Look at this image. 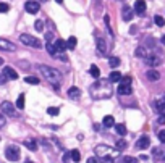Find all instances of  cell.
I'll list each match as a JSON object with an SVG mask.
<instances>
[{
    "label": "cell",
    "mask_w": 165,
    "mask_h": 163,
    "mask_svg": "<svg viewBox=\"0 0 165 163\" xmlns=\"http://www.w3.org/2000/svg\"><path fill=\"white\" fill-rule=\"evenodd\" d=\"M91 95L94 99H109L112 95V86L110 81L105 79H95V82L91 86Z\"/></svg>",
    "instance_id": "1"
},
{
    "label": "cell",
    "mask_w": 165,
    "mask_h": 163,
    "mask_svg": "<svg viewBox=\"0 0 165 163\" xmlns=\"http://www.w3.org/2000/svg\"><path fill=\"white\" fill-rule=\"evenodd\" d=\"M37 68H39V71H41L42 78H47V81L50 84H54L55 89H58V82H60L62 78H63L62 73L58 70H55V68H52V66H49V65H39Z\"/></svg>",
    "instance_id": "2"
},
{
    "label": "cell",
    "mask_w": 165,
    "mask_h": 163,
    "mask_svg": "<svg viewBox=\"0 0 165 163\" xmlns=\"http://www.w3.org/2000/svg\"><path fill=\"white\" fill-rule=\"evenodd\" d=\"M94 152H95L97 158H102L107 163H112V160L118 155V150H115V149H112L109 146H97L94 149Z\"/></svg>",
    "instance_id": "3"
},
{
    "label": "cell",
    "mask_w": 165,
    "mask_h": 163,
    "mask_svg": "<svg viewBox=\"0 0 165 163\" xmlns=\"http://www.w3.org/2000/svg\"><path fill=\"white\" fill-rule=\"evenodd\" d=\"M19 41H21L24 45L34 47V49H41V47H42V42L39 41L37 37L31 36V34H21V36H19Z\"/></svg>",
    "instance_id": "4"
},
{
    "label": "cell",
    "mask_w": 165,
    "mask_h": 163,
    "mask_svg": "<svg viewBox=\"0 0 165 163\" xmlns=\"http://www.w3.org/2000/svg\"><path fill=\"white\" fill-rule=\"evenodd\" d=\"M116 92H118L120 95H130L131 94V78L130 76H121V79H120V86H118V89H116Z\"/></svg>",
    "instance_id": "5"
},
{
    "label": "cell",
    "mask_w": 165,
    "mask_h": 163,
    "mask_svg": "<svg viewBox=\"0 0 165 163\" xmlns=\"http://www.w3.org/2000/svg\"><path fill=\"white\" fill-rule=\"evenodd\" d=\"M19 147L18 146H15V144H12V146H7V149H5V157H7V160H10V161H18L19 160Z\"/></svg>",
    "instance_id": "6"
},
{
    "label": "cell",
    "mask_w": 165,
    "mask_h": 163,
    "mask_svg": "<svg viewBox=\"0 0 165 163\" xmlns=\"http://www.w3.org/2000/svg\"><path fill=\"white\" fill-rule=\"evenodd\" d=\"M24 10L29 15H36L39 10H41V5H39V2H36V0H28V2L24 3Z\"/></svg>",
    "instance_id": "7"
},
{
    "label": "cell",
    "mask_w": 165,
    "mask_h": 163,
    "mask_svg": "<svg viewBox=\"0 0 165 163\" xmlns=\"http://www.w3.org/2000/svg\"><path fill=\"white\" fill-rule=\"evenodd\" d=\"M0 50H5V52H15L16 50V45L13 42H10L7 39H0Z\"/></svg>",
    "instance_id": "8"
},
{
    "label": "cell",
    "mask_w": 165,
    "mask_h": 163,
    "mask_svg": "<svg viewBox=\"0 0 165 163\" xmlns=\"http://www.w3.org/2000/svg\"><path fill=\"white\" fill-rule=\"evenodd\" d=\"M0 108H2V111L5 115H8V116H15V105L10 103V102H3L2 105H0Z\"/></svg>",
    "instance_id": "9"
},
{
    "label": "cell",
    "mask_w": 165,
    "mask_h": 163,
    "mask_svg": "<svg viewBox=\"0 0 165 163\" xmlns=\"http://www.w3.org/2000/svg\"><path fill=\"white\" fill-rule=\"evenodd\" d=\"M144 60H146V63H147L149 66H159L160 65V57L159 55H154V53H149Z\"/></svg>",
    "instance_id": "10"
},
{
    "label": "cell",
    "mask_w": 165,
    "mask_h": 163,
    "mask_svg": "<svg viewBox=\"0 0 165 163\" xmlns=\"http://www.w3.org/2000/svg\"><path fill=\"white\" fill-rule=\"evenodd\" d=\"M149 146H151V139H149L147 136H141V137L138 139V142H136V147H138V149H141V150L147 149Z\"/></svg>",
    "instance_id": "11"
},
{
    "label": "cell",
    "mask_w": 165,
    "mask_h": 163,
    "mask_svg": "<svg viewBox=\"0 0 165 163\" xmlns=\"http://www.w3.org/2000/svg\"><path fill=\"white\" fill-rule=\"evenodd\" d=\"M3 74H5L7 79H12V81H16L18 79V73L13 68H10V66H5V68H3Z\"/></svg>",
    "instance_id": "12"
},
{
    "label": "cell",
    "mask_w": 165,
    "mask_h": 163,
    "mask_svg": "<svg viewBox=\"0 0 165 163\" xmlns=\"http://www.w3.org/2000/svg\"><path fill=\"white\" fill-rule=\"evenodd\" d=\"M95 45H97V52H99V55H105L107 45H105V41L102 39V37H97L95 39Z\"/></svg>",
    "instance_id": "13"
},
{
    "label": "cell",
    "mask_w": 165,
    "mask_h": 163,
    "mask_svg": "<svg viewBox=\"0 0 165 163\" xmlns=\"http://www.w3.org/2000/svg\"><path fill=\"white\" fill-rule=\"evenodd\" d=\"M144 12H146V2H144V0H136V3H134V13L144 15Z\"/></svg>",
    "instance_id": "14"
},
{
    "label": "cell",
    "mask_w": 165,
    "mask_h": 163,
    "mask_svg": "<svg viewBox=\"0 0 165 163\" xmlns=\"http://www.w3.org/2000/svg\"><path fill=\"white\" fill-rule=\"evenodd\" d=\"M154 108H155V111H157L159 115L165 116V102L163 100H155L154 102Z\"/></svg>",
    "instance_id": "15"
},
{
    "label": "cell",
    "mask_w": 165,
    "mask_h": 163,
    "mask_svg": "<svg viewBox=\"0 0 165 163\" xmlns=\"http://www.w3.org/2000/svg\"><path fill=\"white\" fill-rule=\"evenodd\" d=\"M123 20L125 21H131L133 20V10H131L128 5L123 7Z\"/></svg>",
    "instance_id": "16"
},
{
    "label": "cell",
    "mask_w": 165,
    "mask_h": 163,
    "mask_svg": "<svg viewBox=\"0 0 165 163\" xmlns=\"http://www.w3.org/2000/svg\"><path fill=\"white\" fill-rule=\"evenodd\" d=\"M68 97L70 99H80L81 97V91L76 87V86H73V87H70V91H68Z\"/></svg>",
    "instance_id": "17"
},
{
    "label": "cell",
    "mask_w": 165,
    "mask_h": 163,
    "mask_svg": "<svg viewBox=\"0 0 165 163\" xmlns=\"http://www.w3.org/2000/svg\"><path fill=\"white\" fill-rule=\"evenodd\" d=\"M146 78H147L149 81H159L160 74H159V71H155V70H149L147 73H146Z\"/></svg>",
    "instance_id": "18"
},
{
    "label": "cell",
    "mask_w": 165,
    "mask_h": 163,
    "mask_svg": "<svg viewBox=\"0 0 165 163\" xmlns=\"http://www.w3.org/2000/svg\"><path fill=\"white\" fill-rule=\"evenodd\" d=\"M54 45H55V49H57V53H58V52H65V50H66V42H63L62 39L55 41ZM57 57H58V55H57Z\"/></svg>",
    "instance_id": "19"
},
{
    "label": "cell",
    "mask_w": 165,
    "mask_h": 163,
    "mask_svg": "<svg viewBox=\"0 0 165 163\" xmlns=\"http://www.w3.org/2000/svg\"><path fill=\"white\" fill-rule=\"evenodd\" d=\"M102 124H104L105 128H112V126H115V120H113V116H110V115H107V116H104Z\"/></svg>",
    "instance_id": "20"
},
{
    "label": "cell",
    "mask_w": 165,
    "mask_h": 163,
    "mask_svg": "<svg viewBox=\"0 0 165 163\" xmlns=\"http://www.w3.org/2000/svg\"><path fill=\"white\" fill-rule=\"evenodd\" d=\"M24 102H26L24 94H19V95H18V99H16V108L23 110V108H24Z\"/></svg>",
    "instance_id": "21"
},
{
    "label": "cell",
    "mask_w": 165,
    "mask_h": 163,
    "mask_svg": "<svg viewBox=\"0 0 165 163\" xmlns=\"http://www.w3.org/2000/svg\"><path fill=\"white\" fill-rule=\"evenodd\" d=\"M120 79H121V74L118 71H112L110 76H109V81L110 82H120Z\"/></svg>",
    "instance_id": "22"
},
{
    "label": "cell",
    "mask_w": 165,
    "mask_h": 163,
    "mask_svg": "<svg viewBox=\"0 0 165 163\" xmlns=\"http://www.w3.org/2000/svg\"><path fill=\"white\" fill-rule=\"evenodd\" d=\"M24 147H28L29 150H33V152H34V150L37 149V142L33 141V139H26V141H24Z\"/></svg>",
    "instance_id": "23"
},
{
    "label": "cell",
    "mask_w": 165,
    "mask_h": 163,
    "mask_svg": "<svg viewBox=\"0 0 165 163\" xmlns=\"http://www.w3.org/2000/svg\"><path fill=\"white\" fill-rule=\"evenodd\" d=\"M76 44H78V41H76V37L75 36H71V37H68V41H66V49H70V50H73L75 47H76Z\"/></svg>",
    "instance_id": "24"
},
{
    "label": "cell",
    "mask_w": 165,
    "mask_h": 163,
    "mask_svg": "<svg viewBox=\"0 0 165 163\" xmlns=\"http://www.w3.org/2000/svg\"><path fill=\"white\" fill-rule=\"evenodd\" d=\"M89 73H91V76H92V78H95V79H99V78H101V71H99V68H97L95 65H91Z\"/></svg>",
    "instance_id": "25"
},
{
    "label": "cell",
    "mask_w": 165,
    "mask_h": 163,
    "mask_svg": "<svg viewBox=\"0 0 165 163\" xmlns=\"http://www.w3.org/2000/svg\"><path fill=\"white\" fill-rule=\"evenodd\" d=\"M70 158L73 160V161H80L81 160V153H80V150H76V149H73L71 152H70Z\"/></svg>",
    "instance_id": "26"
},
{
    "label": "cell",
    "mask_w": 165,
    "mask_h": 163,
    "mask_svg": "<svg viewBox=\"0 0 165 163\" xmlns=\"http://www.w3.org/2000/svg\"><path fill=\"white\" fill-rule=\"evenodd\" d=\"M149 55V52L144 49V47H138L136 49V57H141V58H146V57Z\"/></svg>",
    "instance_id": "27"
},
{
    "label": "cell",
    "mask_w": 165,
    "mask_h": 163,
    "mask_svg": "<svg viewBox=\"0 0 165 163\" xmlns=\"http://www.w3.org/2000/svg\"><path fill=\"white\" fill-rule=\"evenodd\" d=\"M115 131H116V134H120V136H125L126 134V126L125 124H115Z\"/></svg>",
    "instance_id": "28"
},
{
    "label": "cell",
    "mask_w": 165,
    "mask_h": 163,
    "mask_svg": "<svg viewBox=\"0 0 165 163\" xmlns=\"http://www.w3.org/2000/svg\"><path fill=\"white\" fill-rule=\"evenodd\" d=\"M109 65L112 66V68L120 66V58H118V57H110V58H109Z\"/></svg>",
    "instance_id": "29"
},
{
    "label": "cell",
    "mask_w": 165,
    "mask_h": 163,
    "mask_svg": "<svg viewBox=\"0 0 165 163\" xmlns=\"http://www.w3.org/2000/svg\"><path fill=\"white\" fill-rule=\"evenodd\" d=\"M24 81L28 84H39V82H41V79L36 78V76H28V78H24Z\"/></svg>",
    "instance_id": "30"
},
{
    "label": "cell",
    "mask_w": 165,
    "mask_h": 163,
    "mask_svg": "<svg viewBox=\"0 0 165 163\" xmlns=\"http://www.w3.org/2000/svg\"><path fill=\"white\" fill-rule=\"evenodd\" d=\"M152 153H154V157L157 158V160H160L162 157H165V155H163V150H162V149H159V147H155Z\"/></svg>",
    "instance_id": "31"
},
{
    "label": "cell",
    "mask_w": 165,
    "mask_h": 163,
    "mask_svg": "<svg viewBox=\"0 0 165 163\" xmlns=\"http://www.w3.org/2000/svg\"><path fill=\"white\" fill-rule=\"evenodd\" d=\"M34 29H36L37 32H42V31H44V23H42L41 20H37V21L34 23Z\"/></svg>",
    "instance_id": "32"
},
{
    "label": "cell",
    "mask_w": 165,
    "mask_h": 163,
    "mask_svg": "<svg viewBox=\"0 0 165 163\" xmlns=\"http://www.w3.org/2000/svg\"><path fill=\"white\" fill-rule=\"evenodd\" d=\"M154 21H155V24H157V26H165V20H163L160 15H155L154 16Z\"/></svg>",
    "instance_id": "33"
},
{
    "label": "cell",
    "mask_w": 165,
    "mask_h": 163,
    "mask_svg": "<svg viewBox=\"0 0 165 163\" xmlns=\"http://www.w3.org/2000/svg\"><path fill=\"white\" fill-rule=\"evenodd\" d=\"M58 111H60V110H58L57 107H49V108H47V113H49V115H52V116H57Z\"/></svg>",
    "instance_id": "34"
},
{
    "label": "cell",
    "mask_w": 165,
    "mask_h": 163,
    "mask_svg": "<svg viewBox=\"0 0 165 163\" xmlns=\"http://www.w3.org/2000/svg\"><path fill=\"white\" fill-rule=\"evenodd\" d=\"M126 147V142L123 141V139H120V141H116V149H118V150H123Z\"/></svg>",
    "instance_id": "35"
},
{
    "label": "cell",
    "mask_w": 165,
    "mask_h": 163,
    "mask_svg": "<svg viewBox=\"0 0 165 163\" xmlns=\"http://www.w3.org/2000/svg\"><path fill=\"white\" fill-rule=\"evenodd\" d=\"M8 10H10L8 3H2V2H0V13H7Z\"/></svg>",
    "instance_id": "36"
},
{
    "label": "cell",
    "mask_w": 165,
    "mask_h": 163,
    "mask_svg": "<svg viewBox=\"0 0 165 163\" xmlns=\"http://www.w3.org/2000/svg\"><path fill=\"white\" fill-rule=\"evenodd\" d=\"M123 163H138V160H136L134 157H125L123 158Z\"/></svg>",
    "instance_id": "37"
},
{
    "label": "cell",
    "mask_w": 165,
    "mask_h": 163,
    "mask_svg": "<svg viewBox=\"0 0 165 163\" xmlns=\"http://www.w3.org/2000/svg\"><path fill=\"white\" fill-rule=\"evenodd\" d=\"M71 158H70V152H68V153H63V155H62V161L63 163H66V161H70Z\"/></svg>",
    "instance_id": "38"
},
{
    "label": "cell",
    "mask_w": 165,
    "mask_h": 163,
    "mask_svg": "<svg viewBox=\"0 0 165 163\" xmlns=\"http://www.w3.org/2000/svg\"><path fill=\"white\" fill-rule=\"evenodd\" d=\"M159 141L165 144V129H162V131L159 132Z\"/></svg>",
    "instance_id": "39"
},
{
    "label": "cell",
    "mask_w": 165,
    "mask_h": 163,
    "mask_svg": "<svg viewBox=\"0 0 165 163\" xmlns=\"http://www.w3.org/2000/svg\"><path fill=\"white\" fill-rule=\"evenodd\" d=\"M87 163H102L97 157H91V158H87Z\"/></svg>",
    "instance_id": "40"
},
{
    "label": "cell",
    "mask_w": 165,
    "mask_h": 163,
    "mask_svg": "<svg viewBox=\"0 0 165 163\" xmlns=\"http://www.w3.org/2000/svg\"><path fill=\"white\" fill-rule=\"evenodd\" d=\"M7 81H8V79H7V78H5V74H3V73H2V74H0V84H5V82H7Z\"/></svg>",
    "instance_id": "41"
},
{
    "label": "cell",
    "mask_w": 165,
    "mask_h": 163,
    "mask_svg": "<svg viewBox=\"0 0 165 163\" xmlns=\"http://www.w3.org/2000/svg\"><path fill=\"white\" fill-rule=\"evenodd\" d=\"M162 44L165 45V34H163V37H162Z\"/></svg>",
    "instance_id": "42"
},
{
    "label": "cell",
    "mask_w": 165,
    "mask_h": 163,
    "mask_svg": "<svg viewBox=\"0 0 165 163\" xmlns=\"http://www.w3.org/2000/svg\"><path fill=\"white\" fill-rule=\"evenodd\" d=\"M0 65H3V58H2V57H0Z\"/></svg>",
    "instance_id": "43"
},
{
    "label": "cell",
    "mask_w": 165,
    "mask_h": 163,
    "mask_svg": "<svg viewBox=\"0 0 165 163\" xmlns=\"http://www.w3.org/2000/svg\"><path fill=\"white\" fill-rule=\"evenodd\" d=\"M55 2H57V3H62V2H63V0H55Z\"/></svg>",
    "instance_id": "44"
},
{
    "label": "cell",
    "mask_w": 165,
    "mask_h": 163,
    "mask_svg": "<svg viewBox=\"0 0 165 163\" xmlns=\"http://www.w3.org/2000/svg\"><path fill=\"white\" fill-rule=\"evenodd\" d=\"M24 163H34V161H24Z\"/></svg>",
    "instance_id": "45"
},
{
    "label": "cell",
    "mask_w": 165,
    "mask_h": 163,
    "mask_svg": "<svg viewBox=\"0 0 165 163\" xmlns=\"http://www.w3.org/2000/svg\"><path fill=\"white\" fill-rule=\"evenodd\" d=\"M42 2H47V0H42Z\"/></svg>",
    "instance_id": "46"
},
{
    "label": "cell",
    "mask_w": 165,
    "mask_h": 163,
    "mask_svg": "<svg viewBox=\"0 0 165 163\" xmlns=\"http://www.w3.org/2000/svg\"><path fill=\"white\" fill-rule=\"evenodd\" d=\"M163 102H165V97H163Z\"/></svg>",
    "instance_id": "47"
}]
</instances>
